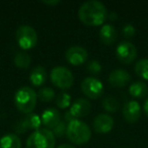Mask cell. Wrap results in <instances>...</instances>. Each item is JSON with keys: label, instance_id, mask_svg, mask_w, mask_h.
<instances>
[{"label": "cell", "instance_id": "5b68a950", "mask_svg": "<svg viewBox=\"0 0 148 148\" xmlns=\"http://www.w3.org/2000/svg\"><path fill=\"white\" fill-rule=\"evenodd\" d=\"M16 41L23 50L33 49L38 43V35L34 27L23 25L16 31Z\"/></svg>", "mask_w": 148, "mask_h": 148}, {"label": "cell", "instance_id": "ba28073f", "mask_svg": "<svg viewBox=\"0 0 148 148\" xmlns=\"http://www.w3.org/2000/svg\"><path fill=\"white\" fill-rule=\"evenodd\" d=\"M116 55L120 62L124 64H130L137 57V49L131 42L123 41L118 45Z\"/></svg>", "mask_w": 148, "mask_h": 148}, {"label": "cell", "instance_id": "30bf717a", "mask_svg": "<svg viewBox=\"0 0 148 148\" xmlns=\"http://www.w3.org/2000/svg\"><path fill=\"white\" fill-rule=\"evenodd\" d=\"M114 119L108 114H101L97 116L93 120V129L95 132L101 134H106L112 131L114 127Z\"/></svg>", "mask_w": 148, "mask_h": 148}, {"label": "cell", "instance_id": "7402d4cb", "mask_svg": "<svg viewBox=\"0 0 148 148\" xmlns=\"http://www.w3.org/2000/svg\"><path fill=\"white\" fill-rule=\"evenodd\" d=\"M135 72L138 76L148 80V59H141L136 63Z\"/></svg>", "mask_w": 148, "mask_h": 148}, {"label": "cell", "instance_id": "52a82bcc", "mask_svg": "<svg viewBox=\"0 0 148 148\" xmlns=\"http://www.w3.org/2000/svg\"><path fill=\"white\" fill-rule=\"evenodd\" d=\"M82 92L91 99H97L103 95V85L101 81L95 77H86L81 83Z\"/></svg>", "mask_w": 148, "mask_h": 148}, {"label": "cell", "instance_id": "4fadbf2b", "mask_svg": "<svg viewBox=\"0 0 148 148\" xmlns=\"http://www.w3.org/2000/svg\"><path fill=\"white\" fill-rule=\"evenodd\" d=\"M131 79V76L128 71L124 69H116L111 72L109 76V81L112 86L117 87H124Z\"/></svg>", "mask_w": 148, "mask_h": 148}, {"label": "cell", "instance_id": "ffe728a7", "mask_svg": "<svg viewBox=\"0 0 148 148\" xmlns=\"http://www.w3.org/2000/svg\"><path fill=\"white\" fill-rule=\"evenodd\" d=\"M31 56L25 52H19L14 57V64L16 67L21 69H27L31 65Z\"/></svg>", "mask_w": 148, "mask_h": 148}, {"label": "cell", "instance_id": "d4e9b609", "mask_svg": "<svg viewBox=\"0 0 148 148\" xmlns=\"http://www.w3.org/2000/svg\"><path fill=\"white\" fill-rule=\"evenodd\" d=\"M86 69H87V71L90 72L91 74L97 75V74H99V72L101 71V65L99 61H97V60H91L90 62L87 63Z\"/></svg>", "mask_w": 148, "mask_h": 148}, {"label": "cell", "instance_id": "5bb4252c", "mask_svg": "<svg viewBox=\"0 0 148 148\" xmlns=\"http://www.w3.org/2000/svg\"><path fill=\"white\" fill-rule=\"evenodd\" d=\"M41 121L42 124L45 125L47 128L54 129L61 121V115L58 112V110L54 109V108H50L43 113Z\"/></svg>", "mask_w": 148, "mask_h": 148}, {"label": "cell", "instance_id": "83f0119b", "mask_svg": "<svg viewBox=\"0 0 148 148\" xmlns=\"http://www.w3.org/2000/svg\"><path fill=\"white\" fill-rule=\"evenodd\" d=\"M73 120H76L75 118L72 116V114L70 113V111H68L67 113L65 114V122H67V123H70L71 121H73Z\"/></svg>", "mask_w": 148, "mask_h": 148}, {"label": "cell", "instance_id": "2e32d148", "mask_svg": "<svg viewBox=\"0 0 148 148\" xmlns=\"http://www.w3.org/2000/svg\"><path fill=\"white\" fill-rule=\"evenodd\" d=\"M42 121L37 115L35 114H27L23 120H21L18 123V128L21 132L27 131L29 129H39Z\"/></svg>", "mask_w": 148, "mask_h": 148}, {"label": "cell", "instance_id": "8992f818", "mask_svg": "<svg viewBox=\"0 0 148 148\" xmlns=\"http://www.w3.org/2000/svg\"><path fill=\"white\" fill-rule=\"evenodd\" d=\"M51 80L55 86L61 89H67L73 85L74 77L68 68L58 66L51 71Z\"/></svg>", "mask_w": 148, "mask_h": 148}, {"label": "cell", "instance_id": "6da1fadb", "mask_svg": "<svg viewBox=\"0 0 148 148\" xmlns=\"http://www.w3.org/2000/svg\"><path fill=\"white\" fill-rule=\"evenodd\" d=\"M78 17L84 25L99 27L103 25L107 21L108 11L101 2L97 0H90L84 2L79 7Z\"/></svg>", "mask_w": 148, "mask_h": 148}, {"label": "cell", "instance_id": "d6986e66", "mask_svg": "<svg viewBox=\"0 0 148 148\" xmlns=\"http://www.w3.org/2000/svg\"><path fill=\"white\" fill-rule=\"evenodd\" d=\"M129 93L136 99H143L148 93L147 85L142 81L133 82L129 87Z\"/></svg>", "mask_w": 148, "mask_h": 148}, {"label": "cell", "instance_id": "3957f363", "mask_svg": "<svg viewBox=\"0 0 148 148\" xmlns=\"http://www.w3.org/2000/svg\"><path fill=\"white\" fill-rule=\"evenodd\" d=\"M66 135L72 143L81 145L89 141L91 137V131L84 122L76 119L67 124Z\"/></svg>", "mask_w": 148, "mask_h": 148}, {"label": "cell", "instance_id": "f1b7e54d", "mask_svg": "<svg viewBox=\"0 0 148 148\" xmlns=\"http://www.w3.org/2000/svg\"><path fill=\"white\" fill-rule=\"evenodd\" d=\"M43 3L47 5H50V6H54V5H58L60 3L59 0H53V1H47V0H44Z\"/></svg>", "mask_w": 148, "mask_h": 148}, {"label": "cell", "instance_id": "f546056e", "mask_svg": "<svg viewBox=\"0 0 148 148\" xmlns=\"http://www.w3.org/2000/svg\"><path fill=\"white\" fill-rule=\"evenodd\" d=\"M143 109H144V112H145L146 116L148 117V99L145 101V103H144V106H143Z\"/></svg>", "mask_w": 148, "mask_h": 148}, {"label": "cell", "instance_id": "9c48e42d", "mask_svg": "<svg viewBox=\"0 0 148 148\" xmlns=\"http://www.w3.org/2000/svg\"><path fill=\"white\" fill-rule=\"evenodd\" d=\"M66 60L69 62L71 65L79 66L82 65L88 58V53L83 47L80 46H72L68 48L65 53Z\"/></svg>", "mask_w": 148, "mask_h": 148}, {"label": "cell", "instance_id": "9a60e30c", "mask_svg": "<svg viewBox=\"0 0 148 148\" xmlns=\"http://www.w3.org/2000/svg\"><path fill=\"white\" fill-rule=\"evenodd\" d=\"M118 37L117 29L112 25H103L99 32V39L105 45H113Z\"/></svg>", "mask_w": 148, "mask_h": 148}, {"label": "cell", "instance_id": "44dd1931", "mask_svg": "<svg viewBox=\"0 0 148 148\" xmlns=\"http://www.w3.org/2000/svg\"><path fill=\"white\" fill-rule=\"evenodd\" d=\"M103 108L107 112L110 113H114V112L118 111L120 108V103L118 99L113 95H108L103 99Z\"/></svg>", "mask_w": 148, "mask_h": 148}, {"label": "cell", "instance_id": "8fae6325", "mask_svg": "<svg viewBox=\"0 0 148 148\" xmlns=\"http://www.w3.org/2000/svg\"><path fill=\"white\" fill-rule=\"evenodd\" d=\"M123 116L128 123H136L141 116V110L138 101H127L123 107Z\"/></svg>", "mask_w": 148, "mask_h": 148}, {"label": "cell", "instance_id": "7a4b0ae2", "mask_svg": "<svg viewBox=\"0 0 148 148\" xmlns=\"http://www.w3.org/2000/svg\"><path fill=\"white\" fill-rule=\"evenodd\" d=\"M38 95L32 87L23 86L15 92L14 103L16 109L23 114H31L37 105Z\"/></svg>", "mask_w": 148, "mask_h": 148}, {"label": "cell", "instance_id": "4316f807", "mask_svg": "<svg viewBox=\"0 0 148 148\" xmlns=\"http://www.w3.org/2000/svg\"><path fill=\"white\" fill-rule=\"evenodd\" d=\"M136 33L135 27H133V25L131 23H127L125 25V27H123V35L125 36L126 38H132Z\"/></svg>", "mask_w": 148, "mask_h": 148}, {"label": "cell", "instance_id": "277c9868", "mask_svg": "<svg viewBox=\"0 0 148 148\" xmlns=\"http://www.w3.org/2000/svg\"><path fill=\"white\" fill-rule=\"evenodd\" d=\"M56 138L47 128L35 130L27 140V148H55Z\"/></svg>", "mask_w": 148, "mask_h": 148}, {"label": "cell", "instance_id": "ac0fdd59", "mask_svg": "<svg viewBox=\"0 0 148 148\" xmlns=\"http://www.w3.org/2000/svg\"><path fill=\"white\" fill-rule=\"evenodd\" d=\"M0 148H21V141L15 134H6L0 139Z\"/></svg>", "mask_w": 148, "mask_h": 148}, {"label": "cell", "instance_id": "cb8c5ba5", "mask_svg": "<svg viewBox=\"0 0 148 148\" xmlns=\"http://www.w3.org/2000/svg\"><path fill=\"white\" fill-rule=\"evenodd\" d=\"M38 97L44 103H48V101H51L55 97V91H54V89L50 88V87H44V88H41L39 90Z\"/></svg>", "mask_w": 148, "mask_h": 148}, {"label": "cell", "instance_id": "e0dca14e", "mask_svg": "<svg viewBox=\"0 0 148 148\" xmlns=\"http://www.w3.org/2000/svg\"><path fill=\"white\" fill-rule=\"evenodd\" d=\"M47 71L43 66H37L35 67L31 72L29 75V80H31L32 84L35 86H41L42 84L46 82L47 80Z\"/></svg>", "mask_w": 148, "mask_h": 148}, {"label": "cell", "instance_id": "484cf974", "mask_svg": "<svg viewBox=\"0 0 148 148\" xmlns=\"http://www.w3.org/2000/svg\"><path fill=\"white\" fill-rule=\"evenodd\" d=\"M66 131H67V125H66V123L63 121H60V123L54 128L53 134H54V136L62 138L63 136L66 135Z\"/></svg>", "mask_w": 148, "mask_h": 148}, {"label": "cell", "instance_id": "4dcf8cb0", "mask_svg": "<svg viewBox=\"0 0 148 148\" xmlns=\"http://www.w3.org/2000/svg\"><path fill=\"white\" fill-rule=\"evenodd\" d=\"M57 148H75L74 146L70 145V144H62V145L58 146Z\"/></svg>", "mask_w": 148, "mask_h": 148}, {"label": "cell", "instance_id": "7c38bea8", "mask_svg": "<svg viewBox=\"0 0 148 148\" xmlns=\"http://www.w3.org/2000/svg\"><path fill=\"white\" fill-rule=\"evenodd\" d=\"M91 110V105L87 99H77L76 101H74L72 103L71 108H70V113L72 114L75 119L76 118H83L86 117L89 114Z\"/></svg>", "mask_w": 148, "mask_h": 148}, {"label": "cell", "instance_id": "603a6c76", "mask_svg": "<svg viewBox=\"0 0 148 148\" xmlns=\"http://www.w3.org/2000/svg\"><path fill=\"white\" fill-rule=\"evenodd\" d=\"M71 103V97L67 92H60L56 97V105L60 109H66Z\"/></svg>", "mask_w": 148, "mask_h": 148}]
</instances>
